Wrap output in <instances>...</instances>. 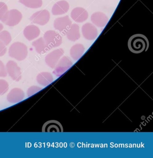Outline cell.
Instances as JSON below:
<instances>
[{
    "label": "cell",
    "mask_w": 153,
    "mask_h": 158,
    "mask_svg": "<svg viewBox=\"0 0 153 158\" xmlns=\"http://www.w3.org/2000/svg\"><path fill=\"white\" fill-rule=\"evenodd\" d=\"M63 52L62 49H59L54 50L48 54L45 58V61L46 64L51 68L54 67L59 58L63 53Z\"/></svg>",
    "instance_id": "cell-11"
},
{
    "label": "cell",
    "mask_w": 153,
    "mask_h": 158,
    "mask_svg": "<svg viewBox=\"0 0 153 158\" xmlns=\"http://www.w3.org/2000/svg\"><path fill=\"white\" fill-rule=\"evenodd\" d=\"M44 40L51 48L59 47L62 43L61 36L53 30H49L44 34Z\"/></svg>",
    "instance_id": "cell-4"
},
{
    "label": "cell",
    "mask_w": 153,
    "mask_h": 158,
    "mask_svg": "<svg viewBox=\"0 0 153 158\" xmlns=\"http://www.w3.org/2000/svg\"><path fill=\"white\" fill-rule=\"evenodd\" d=\"M7 70L3 63L0 60V77H6L7 76Z\"/></svg>",
    "instance_id": "cell-20"
},
{
    "label": "cell",
    "mask_w": 153,
    "mask_h": 158,
    "mask_svg": "<svg viewBox=\"0 0 153 158\" xmlns=\"http://www.w3.org/2000/svg\"><path fill=\"white\" fill-rule=\"evenodd\" d=\"M7 73L14 81L18 82L22 79V72L21 68L14 61L10 60L6 65Z\"/></svg>",
    "instance_id": "cell-6"
},
{
    "label": "cell",
    "mask_w": 153,
    "mask_h": 158,
    "mask_svg": "<svg viewBox=\"0 0 153 158\" xmlns=\"http://www.w3.org/2000/svg\"><path fill=\"white\" fill-rule=\"evenodd\" d=\"M37 81L39 85L43 86L48 85L52 81L51 75L48 73H41L37 77Z\"/></svg>",
    "instance_id": "cell-14"
},
{
    "label": "cell",
    "mask_w": 153,
    "mask_h": 158,
    "mask_svg": "<svg viewBox=\"0 0 153 158\" xmlns=\"http://www.w3.org/2000/svg\"><path fill=\"white\" fill-rule=\"evenodd\" d=\"M10 57L18 61H22L27 57L28 49L26 45L21 42H17L12 44L9 48Z\"/></svg>",
    "instance_id": "cell-2"
},
{
    "label": "cell",
    "mask_w": 153,
    "mask_h": 158,
    "mask_svg": "<svg viewBox=\"0 0 153 158\" xmlns=\"http://www.w3.org/2000/svg\"><path fill=\"white\" fill-rule=\"evenodd\" d=\"M130 51L134 53H140L146 51L149 46L146 36L142 34H136L130 38L128 42Z\"/></svg>",
    "instance_id": "cell-1"
},
{
    "label": "cell",
    "mask_w": 153,
    "mask_h": 158,
    "mask_svg": "<svg viewBox=\"0 0 153 158\" xmlns=\"http://www.w3.org/2000/svg\"><path fill=\"white\" fill-rule=\"evenodd\" d=\"M25 97V93L21 89H13L7 97V100L10 103H18L23 100Z\"/></svg>",
    "instance_id": "cell-9"
},
{
    "label": "cell",
    "mask_w": 153,
    "mask_h": 158,
    "mask_svg": "<svg viewBox=\"0 0 153 158\" xmlns=\"http://www.w3.org/2000/svg\"><path fill=\"white\" fill-rule=\"evenodd\" d=\"M3 25L1 23H0V32H1L2 30V29H3Z\"/></svg>",
    "instance_id": "cell-22"
},
{
    "label": "cell",
    "mask_w": 153,
    "mask_h": 158,
    "mask_svg": "<svg viewBox=\"0 0 153 158\" xmlns=\"http://www.w3.org/2000/svg\"><path fill=\"white\" fill-rule=\"evenodd\" d=\"M19 2L31 9H38L43 5L42 0H20Z\"/></svg>",
    "instance_id": "cell-15"
},
{
    "label": "cell",
    "mask_w": 153,
    "mask_h": 158,
    "mask_svg": "<svg viewBox=\"0 0 153 158\" xmlns=\"http://www.w3.org/2000/svg\"><path fill=\"white\" fill-rule=\"evenodd\" d=\"M32 45L35 48L37 52L40 54H45L51 49L42 37L34 41Z\"/></svg>",
    "instance_id": "cell-13"
},
{
    "label": "cell",
    "mask_w": 153,
    "mask_h": 158,
    "mask_svg": "<svg viewBox=\"0 0 153 158\" xmlns=\"http://www.w3.org/2000/svg\"><path fill=\"white\" fill-rule=\"evenodd\" d=\"M9 85L8 82L3 79H0V95H3L9 90Z\"/></svg>",
    "instance_id": "cell-17"
},
{
    "label": "cell",
    "mask_w": 153,
    "mask_h": 158,
    "mask_svg": "<svg viewBox=\"0 0 153 158\" xmlns=\"http://www.w3.org/2000/svg\"><path fill=\"white\" fill-rule=\"evenodd\" d=\"M22 15L17 10L8 11L1 20L2 23L10 27H14L18 25L22 21Z\"/></svg>",
    "instance_id": "cell-3"
},
{
    "label": "cell",
    "mask_w": 153,
    "mask_h": 158,
    "mask_svg": "<svg viewBox=\"0 0 153 158\" xmlns=\"http://www.w3.org/2000/svg\"><path fill=\"white\" fill-rule=\"evenodd\" d=\"M7 52V48L6 45L0 41V57H2L3 55H5Z\"/></svg>",
    "instance_id": "cell-21"
},
{
    "label": "cell",
    "mask_w": 153,
    "mask_h": 158,
    "mask_svg": "<svg viewBox=\"0 0 153 158\" xmlns=\"http://www.w3.org/2000/svg\"><path fill=\"white\" fill-rule=\"evenodd\" d=\"M50 19L49 12L44 10L38 11L30 17V20L33 23L44 26L46 24Z\"/></svg>",
    "instance_id": "cell-5"
},
{
    "label": "cell",
    "mask_w": 153,
    "mask_h": 158,
    "mask_svg": "<svg viewBox=\"0 0 153 158\" xmlns=\"http://www.w3.org/2000/svg\"><path fill=\"white\" fill-rule=\"evenodd\" d=\"M42 89L39 87L37 86H32L30 87L27 91V94L28 97L33 96L34 94L36 93L37 92H39Z\"/></svg>",
    "instance_id": "cell-19"
},
{
    "label": "cell",
    "mask_w": 153,
    "mask_h": 158,
    "mask_svg": "<svg viewBox=\"0 0 153 158\" xmlns=\"http://www.w3.org/2000/svg\"><path fill=\"white\" fill-rule=\"evenodd\" d=\"M69 10V3L65 1H61L54 4L51 12L53 15H60L66 13Z\"/></svg>",
    "instance_id": "cell-12"
},
{
    "label": "cell",
    "mask_w": 153,
    "mask_h": 158,
    "mask_svg": "<svg viewBox=\"0 0 153 158\" xmlns=\"http://www.w3.org/2000/svg\"><path fill=\"white\" fill-rule=\"evenodd\" d=\"M8 10L7 5L4 2H0V21L2 20V18Z\"/></svg>",
    "instance_id": "cell-18"
},
{
    "label": "cell",
    "mask_w": 153,
    "mask_h": 158,
    "mask_svg": "<svg viewBox=\"0 0 153 158\" xmlns=\"http://www.w3.org/2000/svg\"><path fill=\"white\" fill-rule=\"evenodd\" d=\"M0 41L8 46L12 41L11 35L8 31L4 30L0 33Z\"/></svg>",
    "instance_id": "cell-16"
},
{
    "label": "cell",
    "mask_w": 153,
    "mask_h": 158,
    "mask_svg": "<svg viewBox=\"0 0 153 158\" xmlns=\"http://www.w3.org/2000/svg\"><path fill=\"white\" fill-rule=\"evenodd\" d=\"M40 31L39 28L34 25L27 26L25 28L23 32L24 35L29 41H31L38 37L40 35Z\"/></svg>",
    "instance_id": "cell-10"
},
{
    "label": "cell",
    "mask_w": 153,
    "mask_h": 158,
    "mask_svg": "<svg viewBox=\"0 0 153 158\" xmlns=\"http://www.w3.org/2000/svg\"><path fill=\"white\" fill-rule=\"evenodd\" d=\"M42 131L43 132H62L63 129L59 122L56 120H50L44 123Z\"/></svg>",
    "instance_id": "cell-8"
},
{
    "label": "cell",
    "mask_w": 153,
    "mask_h": 158,
    "mask_svg": "<svg viewBox=\"0 0 153 158\" xmlns=\"http://www.w3.org/2000/svg\"><path fill=\"white\" fill-rule=\"evenodd\" d=\"M71 23L69 16H66L56 19L54 21V27L56 30L65 35L70 27Z\"/></svg>",
    "instance_id": "cell-7"
}]
</instances>
